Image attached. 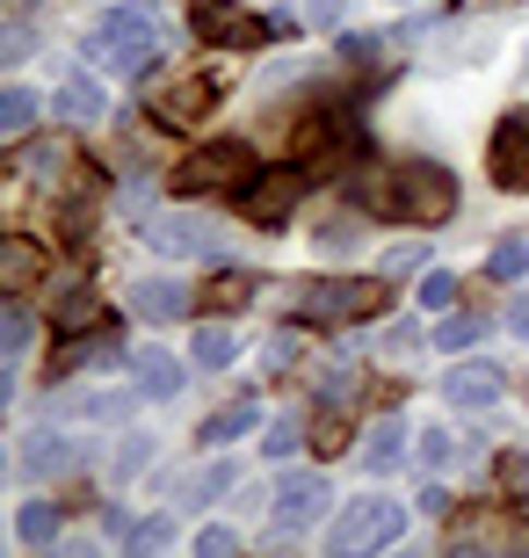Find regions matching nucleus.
<instances>
[{
    "label": "nucleus",
    "mask_w": 529,
    "mask_h": 558,
    "mask_svg": "<svg viewBox=\"0 0 529 558\" xmlns=\"http://www.w3.org/2000/svg\"><path fill=\"white\" fill-rule=\"evenodd\" d=\"M348 189H356V204H377L392 218H413V226H443L449 210H457V182H449L443 160H407V167H392L385 182L356 174Z\"/></svg>",
    "instance_id": "nucleus-1"
},
{
    "label": "nucleus",
    "mask_w": 529,
    "mask_h": 558,
    "mask_svg": "<svg viewBox=\"0 0 529 558\" xmlns=\"http://www.w3.org/2000/svg\"><path fill=\"white\" fill-rule=\"evenodd\" d=\"M407 537V500H385V494H370V500H348L341 515H334V530H326V544L341 558H363V551H385V544Z\"/></svg>",
    "instance_id": "nucleus-2"
},
{
    "label": "nucleus",
    "mask_w": 529,
    "mask_h": 558,
    "mask_svg": "<svg viewBox=\"0 0 529 558\" xmlns=\"http://www.w3.org/2000/svg\"><path fill=\"white\" fill-rule=\"evenodd\" d=\"M377 305H385V283H377V276H320V283H305L298 298H290V312H298V319H312V327L370 319Z\"/></svg>",
    "instance_id": "nucleus-3"
},
{
    "label": "nucleus",
    "mask_w": 529,
    "mask_h": 558,
    "mask_svg": "<svg viewBox=\"0 0 529 558\" xmlns=\"http://www.w3.org/2000/svg\"><path fill=\"white\" fill-rule=\"evenodd\" d=\"M87 51H95L109 73H145V65L160 59V22L145 15V8H117V15H103V29H95Z\"/></svg>",
    "instance_id": "nucleus-4"
},
{
    "label": "nucleus",
    "mask_w": 529,
    "mask_h": 558,
    "mask_svg": "<svg viewBox=\"0 0 529 558\" xmlns=\"http://www.w3.org/2000/svg\"><path fill=\"white\" fill-rule=\"evenodd\" d=\"M254 182V153L247 145H204L175 167V189L182 196H211V189H247Z\"/></svg>",
    "instance_id": "nucleus-5"
},
{
    "label": "nucleus",
    "mask_w": 529,
    "mask_h": 558,
    "mask_svg": "<svg viewBox=\"0 0 529 558\" xmlns=\"http://www.w3.org/2000/svg\"><path fill=\"white\" fill-rule=\"evenodd\" d=\"M486 174H493V189H508V196H522V189H529V109H508V117L493 124Z\"/></svg>",
    "instance_id": "nucleus-6"
},
{
    "label": "nucleus",
    "mask_w": 529,
    "mask_h": 558,
    "mask_svg": "<svg viewBox=\"0 0 529 558\" xmlns=\"http://www.w3.org/2000/svg\"><path fill=\"white\" fill-rule=\"evenodd\" d=\"M326 500H334V486H326L320 472H290L284 486H276V530H284V537H305L312 522L326 515Z\"/></svg>",
    "instance_id": "nucleus-7"
},
{
    "label": "nucleus",
    "mask_w": 529,
    "mask_h": 558,
    "mask_svg": "<svg viewBox=\"0 0 529 558\" xmlns=\"http://www.w3.org/2000/svg\"><path fill=\"white\" fill-rule=\"evenodd\" d=\"M153 117L167 131H189V124H211L218 117V81H175L153 95Z\"/></svg>",
    "instance_id": "nucleus-8"
},
{
    "label": "nucleus",
    "mask_w": 529,
    "mask_h": 558,
    "mask_svg": "<svg viewBox=\"0 0 529 558\" xmlns=\"http://www.w3.org/2000/svg\"><path fill=\"white\" fill-rule=\"evenodd\" d=\"M145 240L160 254H218L225 247V232L211 226V218H189V210H175V218H153L145 226Z\"/></svg>",
    "instance_id": "nucleus-9"
},
{
    "label": "nucleus",
    "mask_w": 529,
    "mask_h": 558,
    "mask_svg": "<svg viewBox=\"0 0 529 558\" xmlns=\"http://www.w3.org/2000/svg\"><path fill=\"white\" fill-rule=\"evenodd\" d=\"M298 196H305V174H290V167L254 174V189H247V218H254V226H284Z\"/></svg>",
    "instance_id": "nucleus-10"
},
{
    "label": "nucleus",
    "mask_w": 529,
    "mask_h": 558,
    "mask_svg": "<svg viewBox=\"0 0 529 558\" xmlns=\"http://www.w3.org/2000/svg\"><path fill=\"white\" fill-rule=\"evenodd\" d=\"M131 377H139L145 399H175L189 385V363L175 349H131Z\"/></svg>",
    "instance_id": "nucleus-11"
},
{
    "label": "nucleus",
    "mask_w": 529,
    "mask_h": 558,
    "mask_svg": "<svg viewBox=\"0 0 529 558\" xmlns=\"http://www.w3.org/2000/svg\"><path fill=\"white\" fill-rule=\"evenodd\" d=\"M196 29H204L211 44H225V51H247V44H262V37H276V29H268V22L240 15V8H196Z\"/></svg>",
    "instance_id": "nucleus-12"
},
{
    "label": "nucleus",
    "mask_w": 529,
    "mask_h": 558,
    "mask_svg": "<svg viewBox=\"0 0 529 558\" xmlns=\"http://www.w3.org/2000/svg\"><path fill=\"white\" fill-rule=\"evenodd\" d=\"M501 385H508V377L493 371V363H457V371L443 377V399H449V407H493Z\"/></svg>",
    "instance_id": "nucleus-13"
},
{
    "label": "nucleus",
    "mask_w": 529,
    "mask_h": 558,
    "mask_svg": "<svg viewBox=\"0 0 529 558\" xmlns=\"http://www.w3.org/2000/svg\"><path fill=\"white\" fill-rule=\"evenodd\" d=\"M15 464L29 478H59V472H73V464H81V442H73V435H29V450H22Z\"/></svg>",
    "instance_id": "nucleus-14"
},
{
    "label": "nucleus",
    "mask_w": 529,
    "mask_h": 558,
    "mask_svg": "<svg viewBox=\"0 0 529 558\" xmlns=\"http://www.w3.org/2000/svg\"><path fill=\"white\" fill-rule=\"evenodd\" d=\"M131 312L139 319H175V312H189V290L167 283V276H145V283H131Z\"/></svg>",
    "instance_id": "nucleus-15"
},
{
    "label": "nucleus",
    "mask_w": 529,
    "mask_h": 558,
    "mask_svg": "<svg viewBox=\"0 0 529 558\" xmlns=\"http://www.w3.org/2000/svg\"><path fill=\"white\" fill-rule=\"evenodd\" d=\"M109 355H117V333H87V341H73L65 355H51V385H73L81 371H95Z\"/></svg>",
    "instance_id": "nucleus-16"
},
{
    "label": "nucleus",
    "mask_w": 529,
    "mask_h": 558,
    "mask_svg": "<svg viewBox=\"0 0 529 558\" xmlns=\"http://www.w3.org/2000/svg\"><path fill=\"white\" fill-rule=\"evenodd\" d=\"M407 464V421H377L363 435V472H399Z\"/></svg>",
    "instance_id": "nucleus-17"
},
{
    "label": "nucleus",
    "mask_w": 529,
    "mask_h": 558,
    "mask_svg": "<svg viewBox=\"0 0 529 558\" xmlns=\"http://www.w3.org/2000/svg\"><path fill=\"white\" fill-rule=\"evenodd\" d=\"M15 537L29 544V551H44V544H59V508H51V500H22Z\"/></svg>",
    "instance_id": "nucleus-18"
},
{
    "label": "nucleus",
    "mask_w": 529,
    "mask_h": 558,
    "mask_svg": "<svg viewBox=\"0 0 529 558\" xmlns=\"http://www.w3.org/2000/svg\"><path fill=\"white\" fill-rule=\"evenodd\" d=\"M240 349H247L240 327H225V319L196 333V363H204V371H232V355H240Z\"/></svg>",
    "instance_id": "nucleus-19"
},
{
    "label": "nucleus",
    "mask_w": 529,
    "mask_h": 558,
    "mask_svg": "<svg viewBox=\"0 0 529 558\" xmlns=\"http://www.w3.org/2000/svg\"><path fill=\"white\" fill-rule=\"evenodd\" d=\"M59 117H73V124H95V117H103V87L87 81V73H73V81L59 87Z\"/></svg>",
    "instance_id": "nucleus-20"
},
{
    "label": "nucleus",
    "mask_w": 529,
    "mask_h": 558,
    "mask_svg": "<svg viewBox=\"0 0 529 558\" xmlns=\"http://www.w3.org/2000/svg\"><path fill=\"white\" fill-rule=\"evenodd\" d=\"M479 341H486V319H479V312H449L443 327H435V349H449V355L479 349Z\"/></svg>",
    "instance_id": "nucleus-21"
},
{
    "label": "nucleus",
    "mask_w": 529,
    "mask_h": 558,
    "mask_svg": "<svg viewBox=\"0 0 529 558\" xmlns=\"http://www.w3.org/2000/svg\"><path fill=\"white\" fill-rule=\"evenodd\" d=\"M95 319H103V298L95 290H65L59 298V333H87Z\"/></svg>",
    "instance_id": "nucleus-22"
},
{
    "label": "nucleus",
    "mask_w": 529,
    "mask_h": 558,
    "mask_svg": "<svg viewBox=\"0 0 529 558\" xmlns=\"http://www.w3.org/2000/svg\"><path fill=\"white\" fill-rule=\"evenodd\" d=\"M486 276H501V283H522V276H529V240H493Z\"/></svg>",
    "instance_id": "nucleus-23"
},
{
    "label": "nucleus",
    "mask_w": 529,
    "mask_h": 558,
    "mask_svg": "<svg viewBox=\"0 0 529 558\" xmlns=\"http://www.w3.org/2000/svg\"><path fill=\"white\" fill-rule=\"evenodd\" d=\"M218 494H232V464H211V472H196L182 486V508H211Z\"/></svg>",
    "instance_id": "nucleus-24"
},
{
    "label": "nucleus",
    "mask_w": 529,
    "mask_h": 558,
    "mask_svg": "<svg viewBox=\"0 0 529 558\" xmlns=\"http://www.w3.org/2000/svg\"><path fill=\"white\" fill-rule=\"evenodd\" d=\"M22 174H37V182H51V174H65V145H59V138H37V145H22Z\"/></svg>",
    "instance_id": "nucleus-25"
},
{
    "label": "nucleus",
    "mask_w": 529,
    "mask_h": 558,
    "mask_svg": "<svg viewBox=\"0 0 529 558\" xmlns=\"http://www.w3.org/2000/svg\"><path fill=\"white\" fill-rule=\"evenodd\" d=\"M0 276H8V290L37 283V247H29V240H8V247H0Z\"/></svg>",
    "instance_id": "nucleus-26"
},
{
    "label": "nucleus",
    "mask_w": 529,
    "mask_h": 558,
    "mask_svg": "<svg viewBox=\"0 0 529 558\" xmlns=\"http://www.w3.org/2000/svg\"><path fill=\"white\" fill-rule=\"evenodd\" d=\"M29 117H37V95H29V87H8V102H0V131H8V138H29Z\"/></svg>",
    "instance_id": "nucleus-27"
},
{
    "label": "nucleus",
    "mask_w": 529,
    "mask_h": 558,
    "mask_svg": "<svg viewBox=\"0 0 529 558\" xmlns=\"http://www.w3.org/2000/svg\"><path fill=\"white\" fill-rule=\"evenodd\" d=\"M254 421H262L254 407H225V414L204 428V442H240V435H254Z\"/></svg>",
    "instance_id": "nucleus-28"
},
{
    "label": "nucleus",
    "mask_w": 529,
    "mask_h": 558,
    "mask_svg": "<svg viewBox=\"0 0 529 558\" xmlns=\"http://www.w3.org/2000/svg\"><path fill=\"white\" fill-rule=\"evenodd\" d=\"M457 457H465V442H457V435H443V428L421 435V464H428V472H449Z\"/></svg>",
    "instance_id": "nucleus-29"
},
{
    "label": "nucleus",
    "mask_w": 529,
    "mask_h": 558,
    "mask_svg": "<svg viewBox=\"0 0 529 558\" xmlns=\"http://www.w3.org/2000/svg\"><path fill=\"white\" fill-rule=\"evenodd\" d=\"M298 442H305V421H298V414L268 421V435H262V450H268V457H290V450H298Z\"/></svg>",
    "instance_id": "nucleus-30"
},
{
    "label": "nucleus",
    "mask_w": 529,
    "mask_h": 558,
    "mask_svg": "<svg viewBox=\"0 0 529 558\" xmlns=\"http://www.w3.org/2000/svg\"><path fill=\"white\" fill-rule=\"evenodd\" d=\"M29 333H37V327H29V312L8 305V319H0V349H8V363H15L22 349H29Z\"/></svg>",
    "instance_id": "nucleus-31"
},
{
    "label": "nucleus",
    "mask_w": 529,
    "mask_h": 558,
    "mask_svg": "<svg viewBox=\"0 0 529 558\" xmlns=\"http://www.w3.org/2000/svg\"><path fill=\"white\" fill-rule=\"evenodd\" d=\"M363 247V226H356V218H334V226L320 232V254H356Z\"/></svg>",
    "instance_id": "nucleus-32"
},
{
    "label": "nucleus",
    "mask_w": 529,
    "mask_h": 558,
    "mask_svg": "<svg viewBox=\"0 0 529 558\" xmlns=\"http://www.w3.org/2000/svg\"><path fill=\"white\" fill-rule=\"evenodd\" d=\"M160 544H175V515H153L131 530V551H160Z\"/></svg>",
    "instance_id": "nucleus-33"
},
{
    "label": "nucleus",
    "mask_w": 529,
    "mask_h": 558,
    "mask_svg": "<svg viewBox=\"0 0 529 558\" xmlns=\"http://www.w3.org/2000/svg\"><path fill=\"white\" fill-rule=\"evenodd\" d=\"M356 399V371H320V407H348Z\"/></svg>",
    "instance_id": "nucleus-34"
},
{
    "label": "nucleus",
    "mask_w": 529,
    "mask_h": 558,
    "mask_svg": "<svg viewBox=\"0 0 529 558\" xmlns=\"http://www.w3.org/2000/svg\"><path fill=\"white\" fill-rule=\"evenodd\" d=\"M449 298H457V276H449V269H428V276H421V305H435V312H443Z\"/></svg>",
    "instance_id": "nucleus-35"
},
{
    "label": "nucleus",
    "mask_w": 529,
    "mask_h": 558,
    "mask_svg": "<svg viewBox=\"0 0 529 558\" xmlns=\"http://www.w3.org/2000/svg\"><path fill=\"white\" fill-rule=\"evenodd\" d=\"M196 551H204V558H225V551H240V530H225V522H211L204 537H196Z\"/></svg>",
    "instance_id": "nucleus-36"
},
{
    "label": "nucleus",
    "mask_w": 529,
    "mask_h": 558,
    "mask_svg": "<svg viewBox=\"0 0 529 558\" xmlns=\"http://www.w3.org/2000/svg\"><path fill=\"white\" fill-rule=\"evenodd\" d=\"M385 269H392V276H413V269H428V247H421V240H407V247H392V254H385Z\"/></svg>",
    "instance_id": "nucleus-37"
},
{
    "label": "nucleus",
    "mask_w": 529,
    "mask_h": 558,
    "mask_svg": "<svg viewBox=\"0 0 529 558\" xmlns=\"http://www.w3.org/2000/svg\"><path fill=\"white\" fill-rule=\"evenodd\" d=\"M145 457H153V435H123V457H117V478H131L145 464Z\"/></svg>",
    "instance_id": "nucleus-38"
},
{
    "label": "nucleus",
    "mask_w": 529,
    "mask_h": 558,
    "mask_svg": "<svg viewBox=\"0 0 529 558\" xmlns=\"http://www.w3.org/2000/svg\"><path fill=\"white\" fill-rule=\"evenodd\" d=\"M247 290H254V276H218L211 283V305H247Z\"/></svg>",
    "instance_id": "nucleus-39"
},
{
    "label": "nucleus",
    "mask_w": 529,
    "mask_h": 558,
    "mask_svg": "<svg viewBox=\"0 0 529 558\" xmlns=\"http://www.w3.org/2000/svg\"><path fill=\"white\" fill-rule=\"evenodd\" d=\"M377 51H385V44L370 37V29H356V37H348V44H341V59H377Z\"/></svg>",
    "instance_id": "nucleus-40"
},
{
    "label": "nucleus",
    "mask_w": 529,
    "mask_h": 558,
    "mask_svg": "<svg viewBox=\"0 0 529 558\" xmlns=\"http://www.w3.org/2000/svg\"><path fill=\"white\" fill-rule=\"evenodd\" d=\"M413 349H421V333H413V319H407L399 333H385V355H413Z\"/></svg>",
    "instance_id": "nucleus-41"
},
{
    "label": "nucleus",
    "mask_w": 529,
    "mask_h": 558,
    "mask_svg": "<svg viewBox=\"0 0 529 558\" xmlns=\"http://www.w3.org/2000/svg\"><path fill=\"white\" fill-rule=\"evenodd\" d=\"M501 327H508L515 341H529V298H515V305H508V319H501Z\"/></svg>",
    "instance_id": "nucleus-42"
},
{
    "label": "nucleus",
    "mask_w": 529,
    "mask_h": 558,
    "mask_svg": "<svg viewBox=\"0 0 529 558\" xmlns=\"http://www.w3.org/2000/svg\"><path fill=\"white\" fill-rule=\"evenodd\" d=\"M29 44H37V37H29V29L15 22V29H8V65H15V59H29Z\"/></svg>",
    "instance_id": "nucleus-43"
},
{
    "label": "nucleus",
    "mask_w": 529,
    "mask_h": 558,
    "mask_svg": "<svg viewBox=\"0 0 529 558\" xmlns=\"http://www.w3.org/2000/svg\"><path fill=\"white\" fill-rule=\"evenodd\" d=\"M508 478H515V494H529V457H515V464H508Z\"/></svg>",
    "instance_id": "nucleus-44"
},
{
    "label": "nucleus",
    "mask_w": 529,
    "mask_h": 558,
    "mask_svg": "<svg viewBox=\"0 0 529 558\" xmlns=\"http://www.w3.org/2000/svg\"><path fill=\"white\" fill-rule=\"evenodd\" d=\"M465 8H501V0H465Z\"/></svg>",
    "instance_id": "nucleus-45"
},
{
    "label": "nucleus",
    "mask_w": 529,
    "mask_h": 558,
    "mask_svg": "<svg viewBox=\"0 0 529 558\" xmlns=\"http://www.w3.org/2000/svg\"><path fill=\"white\" fill-rule=\"evenodd\" d=\"M22 8H29V0H22Z\"/></svg>",
    "instance_id": "nucleus-46"
}]
</instances>
